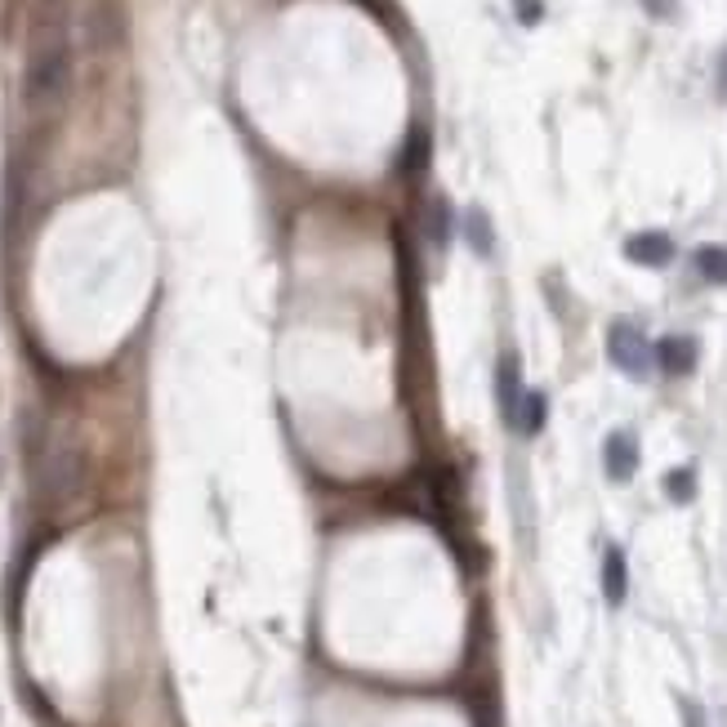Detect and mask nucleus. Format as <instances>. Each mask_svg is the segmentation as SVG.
Wrapping results in <instances>:
<instances>
[{"instance_id": "1", "label": "nucleus", "mask_w": 727, "mask_h": 727, "mask_svg": "<svg viewBox=\"0 0 727 727\" xmlns=\"http://www.w3.org/2000/svg\"><path fill=\"white\" fill-rule=\"evenodd\" d=\"M72 86V32L63 0H37L28 32V68H23V103L46 117L68 99Z\"/></svg>"}, {"instance_id": "2", "label": "nucleus", "mask_w": 727, "mask_h": 727, "mask_svg": "<svg viewBox=\"0 0 727 727\" xmlns=\"http://www.w3.org/2000/svg\"><path fill=\"white\" fill-rule=\"evenodd\" d=\"M86 487V451L81 442L63 438L54 447H46V460H41V500L46 505H72Z\"/></svg>"}, {"instance_id": "3", "label": "nucleus", "mask_w": 727, "mask_h": 727, "mask_svg": "<svg viewBox=\"0 0 727 727\" xmlns=\"http://www.w3.org/2000/svg\"><path fill=\"white\" fill-rule=\"evenodd\" d=\"M607 357L616 361L625 376L643 380L647 367H651V343L643 339V330H638L634 321H616V326L607 330Z\"/></svg>"}, {"instance_id": "4", "label": "nucleus", "mask_w": 727, "mask_h": 727, "mask_svg": "<svg viewBox=\"0 0 727 727\" xmlns=\"http://www.w3.org/2000/svg\"><path fill=\"white\" fill-rule=\"evenodd\" d=\"M522 398H527V389H522L518 357L505 352L500 367H496V407H500V416H505V425H509L514 434H518V420H522Z\"/></svg>"}, {"instance_id": "5", "label": "nucleus", "mask_w": 727, "mask_h": 727, "mask_svg": "<svg viewBox=\"0 0 727 727\" xmlns=\"http://www.w3.org/2000/svg\"><path fill=\"white\" fill-rule=\"evenodd\" d=\"M651 357H656V367L669 376V380H683L696 371V361H700V348L691 335H665L651 343Z\"/></svg>"}, {"instance_id": "6", "label": "nucleus", "mask_w": 727, "mask_h": 727, "mask_svg": "<svg viewBox=\"0 0 727 727\" xmlns=\"http://www.w3.org/2000/svg\"><path fill=\"white\" fill-rule=\"evenodd\" d=\"M602 474L611 482H629L638 474V442L629 434H620V429L607 434V442H602Z\"/></svg>"}, {"instance_id": "7", "label": "nucleus", "mask_w": 727, "mask_h": 727, "mask_svg": "<svg viewBox=\"0 0 727 727\" xmlns=\"http://www.w3.org/2000/svg\"><path fill=\"white\" fill-rule=\"evenodd\" d=\"M625 259L643 263V268H665L674 259V241L665 232H634V237H625Z\"/></svg>"}, {"instance_id": "8", "label": "nucleus", "mask_w": 727, "mask_h": 727, "mask_svg": "<svg viewBox=\"0 0 727 727\" xmlns=\"http://www.w3.org/2000/svg\"><path fill=\"white\" fill-rule=\"evenodd\" d=\"M598 580H602V598H607V607H620V602L629 598V562H625V554H620L616 545H607Z\"/></svg>"}, {"instance_id": "9", "label": "nucleus", "mask_w": 727, "mask_h": 727, "mask_svg": "<svg viewBox=\"0 0 727 727\" xmlns=\"http://www.w3.org/2000/svg\"><path fill=\"white\" fill-rule=\"evenodd\" d=\"M696 272L709 286H727V246H700L696 250Z\"/></svg>"}, {"instance_id": "10", "label": "nucleus", "mask_w": 727, "mask_h": 727, "mask_svg": "<svg viewBox=\"0 0 727 727\" xmlns=\"http://www.w3.org/2000/svg\"><path fill=\"white\" fill-rule=\"evenodd\" d=\"M465 237H469L474 255H491V246H496V241H491V219H487L478 206L465 215Z\"/></svg>"}, {"instance_id": "11", "label": "nucleus", "mask_w": 727, "mask_h": 727, "mask_svg": "<svg viewBox=\"0 0 727 727\" xmlns=\"http://www.w3.org/2000/svg\"><path fill=\"white\" fill-rule=\"evenodd\" d=\"M545 411H549L545 394H527V398H522V420H518V434L536 438V434L545 429Z\"/></svg>"}, {"instance_id": "12", "label": "nucleus", "mask_w": 727, "mask_h": 727, "mask_svg": "<svg viewBox=\"0 0 727 727\" xmlns=\"http://www.w3.org/2000/svg\"><path fill=\"white\" fill-rule=\"evenodd\" d=\"M665 496L674 505H691L696 500V474L691 469H669L665 474Z\"/></svg>"}, {"instance_id": "13", "label": "nucleus", "mask_w": 727, "mask_h": 727, "mask_svg": "<svg viewBox=\"0 0 727 727\" xmlns=\"http://www.w3.org/2000/svg\"><path fill=\"white\" fill-rule=\"evenodd\" d=\"M514 10H518V23L536 28L545 19V0H514Z\"/></svg>"}, {"instance_id": "14", "label": "nucleus", "mask_w": 727, "mask_h": 727, "mask_svg": "<svg viewBox=\"0 0 727 727\" xmlns=\"http://www.w3.org/2000/svg\"><path fill=\"white\" fill-rule=\"evenodd\" d=\"M678 714H683V727H705V709L691 696H678Z\"/></svg>"}, {"instance_id": "15", "label": "nucleus", "mask_w": 727, "mask_h": 727, "mask_svg": "<svg viewBox=\"0 0 727 727\" xmlns=\"http://www.w3.org/2000/svg\"><path fill=\"white\" fill-rule=\"evenodd\" d=\"M638 6H643L651 19H674V14H678V0H638Z\"/></svg>"}, {"instance_id": "16", "label": "nucleus", "mask_w": 727, "mask_h": 727, "mask_svg": "<svg viewBox=\"0 0 727 727\" xmlns=\"http://www.w3.org/2000/svg\"><path fill=\"white\" fill-rule=\"evenodd\" d=\"M429 232H434V246H442V241H447V206H442V201H434V219H429Z\"/></svg>"}, {"instance_id": "17", "label": "nucleus", "mask_w": 727, "mask_h": 727, "mask_svg": "<svg viewBox=\"0 0 727 727\" xmlns=\"http://www.w3.org/2000/svg\"><path fill=\"white\" fill-rule=\"evenodd\" d=\"M718 90L727 94V54H723V63H718Z\"/></svg>"}]
</instances>
